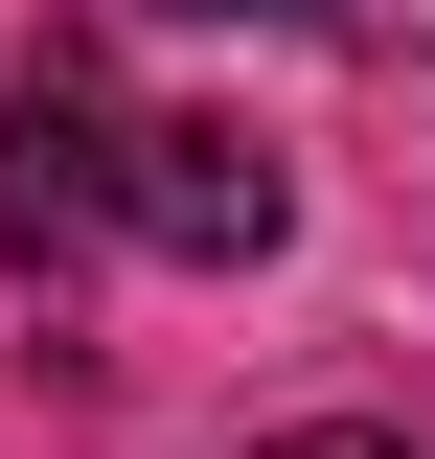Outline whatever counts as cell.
<instances>
[{
    "mask_svg": "<svg viewBox=\"0 0 435 459\" xmlns=\"http://www.w3.org/2000/svg\"><path fill=\"white\" fill-rule=\"evenodd\" d=\"M92 230H115V92H92V69H23V92H0V253H23V276H92Z\"/></svg>",
    "mask_w": 435,
    "mask_h": 459,
    "instance_id": "cell-1",
    "label": "cell"
},
{
    "mask_svg": "<svg viewBox=\"0 0 435 459\" xmlns=\"http://www.w3.org/2000/svg\"><path fill=\"white\" fill-rule=\"evenodd\" d=\"M275 138H229V115H161V138H115V230H161L183 276H252L275 253Z\"/></svg>",
    "mask_w": 435,
    "mask_h": 459,
    "instance_id": "cell-2",
    "label": "cell"
},
{
    "mask_svg": "<svg viewBox=\"0 0 435 459\" xmlns=\"http://www.w3.org/2000/svg\"><path fill=\"white\" fill-rule=\"evenodd\" d=\"M344 47H435V0H344Z\"/></svg>",
    "mask_w": 435,
    "mask_h": 459,
    "instance_id": "cell-3",
    "label": "cell"
},
{
    "mask_svg": "<svg viewBox=\"0 0 435 459\" xmlns=\"http://www.w3.org/2000/svg\"><path fill=\"white\" fill-rule=\"evenodd\" d=\"M275 459H413V437H367V413H321V437H275Z\"/></svg>",
    "mask_w": 435,
    "mask_h": 459,
    "instance_id": "cell-4",
    "label": "cell"
},
{
    "mask_svg": "<svg viewBox=\"0 0 435 459\" xmlns=\"http://www.w3.org/2000/svg\"><path fill=\"white\" fill-rule=\"evenodd\" d=\"M161 23H275V0H161Z\"/></svg>",
    "mask_w": 435,
    "mask_h": 459,
    "instance_id": "cell-5",
    "label": "cell"
}]
</instances>
